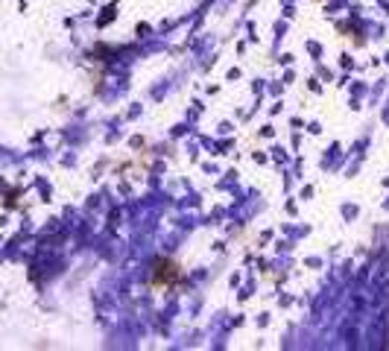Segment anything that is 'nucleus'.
Returning a JSON list of instances; mask_svg holds the SVG:
<instances>
[{"label": "nucleus", "instance_id": "f257e3e1", "mask_svg": "<svg viewBox=\"0 0 389 351\" xmlns=\"http://www.w3.org/2000/svg\"><path fill=\"white\" fill-rule=\"evenodd\" d=\"M179 278H182V270L173 261H158L153 266V284H155V287H167V284L179 281Z\"/></svg>", "mask_w": 389, "mask_h": 351}]
</instances>
